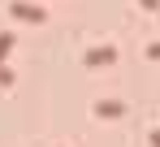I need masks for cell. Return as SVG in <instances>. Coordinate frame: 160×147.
Returning a JSON list of instances; mask_svg holds the SVG:
<instances>
[{"instance_id": "6da1fadb", "label": "cell", "mask_w": 160, "mask_h": 147, "mask_svg": "<svg viewBox=\"0 0 160 147\" xmlns=\"http://www.w3.org/2000/svg\"><path fill=\"white\" fill-rule=\"evenodd\" d=\"M82 61H87V65H112V61H117V48H112V43L87 48V52H82Z\"/></svg>"}, {"instance_id": "277c9868", "label": "cell", "mask_w": 160, "mask_h": 147, "mask_svg": "<svg viewBox=\"0 0 160 147\" xmlns=\"http://www.w3.org/2000/svg\"><path fill=\"white\" fill-rule=\"evenodd\" d=\"M13 48V35H0V61H4V52Z\"/></svg>"}, {"instance_id": "5b68a950", "label": "cell", "mask_w": 160, "mask_h": 147, "mask_svg": "<svg viewBox=\"0 0 160 147\" xmlns=\"http://www.w3.org/2000/svg\"><path fill=\"white\" fill-rule=\"evenodd\" d=\"M147 56H152V61H160V43H147Z\"/></svg>"}, {"instance_id": "8992f818", "label": "cell", "mask_w": 160, "mask_h": 147, "mask_svg": "<svg viewBox=\"0 0 160 147\" xmlns=\"http://www.w3.org/2000/svg\"><path fill=\"white\" fill-rule=\"evenodd\" d=\"M9 82H13V74H9V69H0V87H9Z\"/></svg>"}, {"instance_id": "ba28073f", "label": "cell", "mask_w": 160, "mask_h": 147, "mask_svg": "<svg viewBox=\"0 0 160 147\" xmlns=\"http://www.w3.org/2000/svg\"><path fill=\"white\" fill-rule=\"evenodd\" d=\"M152 147H160V130H156V134H152Z\"/></svg>"}, {"instance_id": "7a4b0ae2", "label": "cell", "mask_w": 160, "mask_h": 147, "mask_svg": "<svg viewBox=\"0 0 160 147\" xmlns=\"http://www.w3.org/2000/svg\"><path fill=\"white\" fill-rule=\"evenodd\" d=\"M9 13H13V18H26V22H43V9H39V4H30V0H13V4H9Z\"/></svg>"}, {"instance_id": "52a82bcc", "label": "cell", "mask_w": 160, "mask_h": 147, "mask_svg": "<svg viewBox=\"0 0 160 147\" xmlns=\"http://www.w3.org/2000/svg\"><path fill=\"white\" fill-rule=\"evenodd\" d=\"M138 4H143V9H160V0H138Z\"/></svg>"}, {"instance_id": "3957f363", "label": "cell", "mask_w": 160, "mask_h": 147, "mask_svg": "<svg viewBox=\"0 0 160 147\" xmlns=\"http://www.w3.org/2000/svg\"><path fill=\"white\" fill-rule=\"evenodd\" d=\"M95 113H100V117H121V113H126V104H117V99H100V104H95Z\"/></svg>"}]
</instances>
